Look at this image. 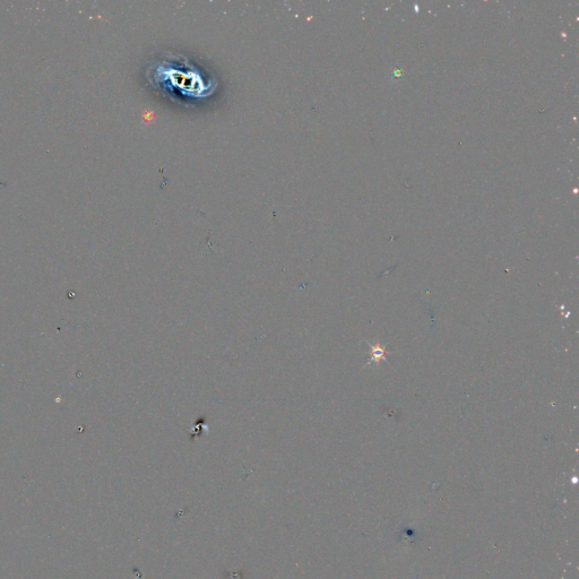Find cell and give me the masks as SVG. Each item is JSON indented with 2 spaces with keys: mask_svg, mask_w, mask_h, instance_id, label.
Masks as SVG:
<instances>
[{
  "mask_svg": "<svg viewBox=\"0 0 579 579\" xmlns=\"http://www.w3.org/2000/svg\"><path fill=\"white\" fill-rule=\"evenodd\" d=\"M148 79L155 89L172 99L202 101L214 93L216 81L189 60L180 55H169L154 62Z\"/></svg>",
  "mask_w": 579,
  "mask_h": 579,
  "instance_id": "6da1fadb",
  "label": "cell"
}]
</instances>
